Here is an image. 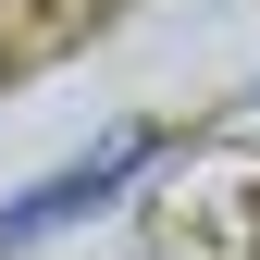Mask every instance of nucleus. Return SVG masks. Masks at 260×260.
Masks as SVG:
<instances>
[{"label":"nucleus","instance_id":"obj_1","mask_svg":"<svg viewBox=\"0 0 260 260\" xmlns=\"http://www.w3.org/2000/svg\"><path fill=\"white\" fill-rule=\"evenodd\" d=\"M137 161H149V137H112L100 161H87V174H50V186H38V199H25V211H0V248H13V236H38V223H75L87 199H112V186H124V174H137Z\"/></svg>","mask_w":260,"mask_h":260},{"label":"nucleus","instance_id":"obj_2","mask_svg":"<svg viewBox=\"0 0 260 260\" xmlns=\"http://www.w3.org/2000/svg\"><path fill=\"white\" fill-rule=\"evenodd\" d=\"M186 248H199V260H260V186H223V211L199 223V236L174 223V260H186Z\"/></svg>","mask_w":260,"mask_h":260}]
</instances>
